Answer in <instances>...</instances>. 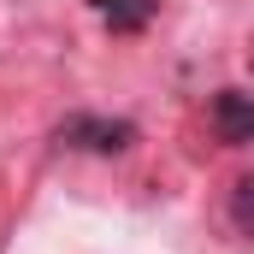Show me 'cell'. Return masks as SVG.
Returning <instances> with one entry per match:
<instances>
[{
  "label": "cell",
  "mask_w": 254,
  "mask_h": 254,
  "mask_svg": "<svg viewBox=\"0 0 254 254\" xmlns=\"http://www.w3.org/2000/svg\"><path fill=\"white\" fill-rule=\"evenodd\" d=\"M54 142L71 148V154H125L136 142V125L130 119H107V113H71L54 130Z\"/></svg>",
  "instance_id": "6da1fadb"
},
{
  "label": "cell",
  "mask_w": 254,
  "mask_h": 254,
  "mask_svg": "<svg viewBox=\"0 0 254 254\" xmlns=\"http://www.w3.org/2000/svg\"><path fill=\"white\" fill-rule=\"evenodd\" d=\"M213 136L225 148H249L254 142V101L243 89H219L213 95Z\"/></svg>",
  "instance_id": "7a4b0ae2"
},
{
  "label": "cell",
  "mask_w": 254,
  "mask_h": 254,
  "mask_svg": "<svg viewBox=\"0 0 254 254\" xmlns=\"http://www.w3.org/2000/svg\"><path fill=\"white\" fill-rule=\"evenodd\" d=\"M95 12L107 18V30H119V36H136V30H148V24H154L160 0H95Z\"/></svg>",
  "instance_id": "3957f363"
},
{
  "label": "cell",
  "mask_w": 254,
  "mask_h": 254,
  "mask_svg": "<svg viewBox=\"0 0 254 254\" xmlns=\"http://www.w3.org/2000/svg\"><path fill=\"white\" fill-rule=\"evenodd\" d=\"M231 225H237V237L254 231V178H237L231 184Z\"/></svg>",
  "instance_id": "277c9868"
}]
</instances>
